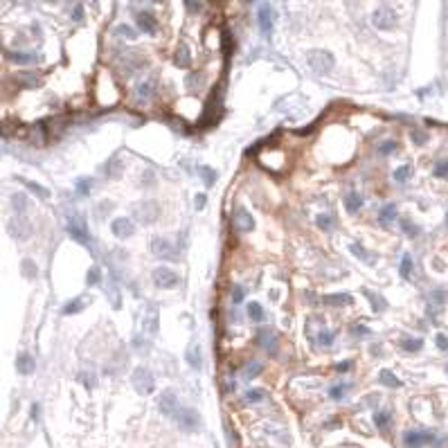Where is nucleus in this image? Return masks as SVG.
Segmentation results:
<instances>
[{"label": "nucleus", "instance_id": "1", "mask_svg": "<svg viewBox=\"0 0 448 448\" xmlns=\"http://www.w3.org/2000/svg\"><path fill=\"white\" fill-rule=\"evenodd\" d=\"M307 61L311 65L313 72L318 74H326L331 72L333 65H336V59H333L331 52H326V50H313V52L307 54Z\"/></svg>", "mask_w": 448, "mask_h": 448}, {"label": "nucleus", "instance_id": "2", "mask_svg": "<svg viewBox=\"0 0 448 448\" xmlns=\"http://www.w3.org/2000/svg\"><path fill=\"white\" fill-rule=\"evenodd\" d=\"M133 216L137 219L140 225H151V223H156L158 216H160V205H158L156 200H142V203H137L135 207H133Z\"/></svg>", "mask_w": 448, "mask_h": 448}, {"label": "nucleus", "instance_id": "3", "mask_svg": "<svg viewBox=\"0 0 448 448\" xmlns=\"http://www.w3.org/2000/svg\"><path fill=\"white\" fill-rule=\"evenodd\" d=\"M131 383H133V387L137 390V394H142V396L153 394V390H156V379H153V374L146 370V367H137V370H133Z\"/></svg>", "mask_w": 448, "mask_h": 448}, {"label": "nucleus", "instance_id": "4", "mask_svg": "<svg viewBox=\"0 0 448 448\" xmlns=\"http://www.w3.org/2000/svg\"><path fill=\"white\" fill-rule=\"evenodd\" d=\"M372 25L376 29H381V32H390V29H394L399 25V16H396V11L392 7H379L372 14Z\"/></svg>", "mask_w": 448, "mask_h": 448}, {"label": "nucleus", "instance_id": "5", "mask_svg": "<svg viewBox=\"0 0 448 448\" xmlns=\"http://www.w3.org/2000/svg\"><path fill=\"white\" fill-rule=\"evenodd\" d=\"M174 419L178 424V428L185 430V433H196L200 428V414L194 408H178Z\"/></svg>", "mask_w": 448, "mask_h": 448}, {"label": "nucleus", "instance_id": "6", "mask_svg": "<svg viewBox=\"0 0 448 448\" xmlns=\"http://www.w3.org/2000/svg\"><path fill=\"white\" fill-rule=\"evenodd\" d=\"M151 279H153V286H156V288H162V291L176 288V286H178V282H181V277H178V275H176L174 270H171V268H167V266L153 268Z\"/></svg>", "mask_w": 448, "mask_h": 448}, {"label": "nucleus", "instance_id": "7", "mask_svg": "<svg viewBox=\"0 0 448 448\" xmlns=\"http://www.w3.org/2000/svg\"><path fill=\"white\" fill-rule=\"evenodd\" d=\"M151 253L156 255L158 259H165V261H174V259H178V248H176V244H174V241H169V239H165V237L151 239Z\"/></svg>", "mask_w": 448, "mask_h": 448}, {"label": "nucleus", "instance_id": "8", "mask_svg": "<svg viewBox=\"0 0 448 448\" xmlns=\"http://www.w3.org/2000/svg\"><path fill=\"white\" fill-rule=\"evenodd\" d=\"M7 232L11 234V237L16 239V241H27L29 237H32V223H29L27 219H25L23 214H16L14 219L7 223Z\"/></svg>", "mask_w": 448, "mask_h": 448}, {"label": "nucleus", "instance_id": "9", "mask_svg": "<svg viewBox=\"0 0 448 448\" xmlns=\"http://www.w3.org/2000/svg\"><path fill=\"white\" fill-rule=\"evenodd\" d=\"M65 230H68V234L74 239V241H79V244H83V246L90 244V232H88V225L81 216H70Z\"/></svg>", "mask_w": 448, "mask_h": 448}, {"label": "nucleus", "instance_id": "10", "mask_svg": "<svg viewBox=\"0 0 448 448\" xmlns=\"http://www.w3.org/2000/svg\"><path fill=\"white\" fill-rule=\"evenodd\" d=\"M178 396L174 394L171 390L162 392L160 396H158V410H160V414H165V417H176V412H178Z\"/></svg>", "mask_w": 448, "mask_h": 448}, {"label": "nucleus", "instance_id": "11", "mask_svg": "<svg viewBox=\"0 0 448 448\" xmlns=\"http://www.w3.org/2000/svg\"><path fill=\"white\" fill-rule=\"evenodd\" d=\"M111 232L115 234L117 239H131L135 234V223L127 216H120V219H113L111 223Z\"/></svg>", "mask_w": 448, "mask_h": 448}, {"label": "nucleus", "instance_id": "12", "mask_svg": "<svg viewBox=\"0 0 448 448\" xmlns=\"http://www.w3.org/2000/svg\"><path fill=\"white\" fill-rule=\"evenodd\" d=\"M433 439H435L433 433H424V430H410V433H405L403 444H405V448H421L424 444L433 442Z\"/></svg>", "mask_w": 448, "mask_h": 448}, {"label": "nucleus", "instance_id": "13", "mask_svg": "<svg viewBox=\"0 0 448 448\" xmlns=\"http://www.w3.org/2000/svg\"><path fill=\"white\" fill-rule=\"evenodd\" d=\"M234 228H237L239 232H253L255 230L253 214H250L248 210H244V207H239V210L234 212Z\"/></svg>", "mask_w": 448, "mask_h": 448}, {"label": "nucleus", "instance_id": "14", "mask_svg": "<svg viewBox=\"0 0 448 448\" xmlns=\"http://www.w3.org/2000/svg\"><path fill=\"white\" fill-rule=\"evenodd\" d=\"M135 23L142 32H146V34H153V32H156V16H153L151 11H137Z\"/></svg>", "mask_w": 448, "mask_h": 448}, {"label": "nucleus", "instance_id": "15", "mask_svg": "<svg viewBox=\"0 0 448 448\" xmlns=\"http://www.w3.org/2000/svg\"><path fill=\"white\" fill-rule=\"evenodd\" d=\"M257 342L263 347L266 351H270L273 354L275 349H277V336H275L273 329H261V331L257 333Z\"/></svg>", "mask_w": 448, "mask_h": 448}, {"label": "nucleus", "instance_id": "16", "mask_svg": "<svg viewBox=\"0 0 448 448\" xmlns=\"http://www.w3.org/2000/svg\"><path fill=\"white\" fill-rule=\"evenodd\" d=\"M174 65H178V68H190L192 65V52L187 45H178V50L174 52Z\"/></svg>", "mask_w": 448, "mask_h": 448}, {"label": "nucleus", "instance_id": "17", "mask_svg": "<svg viewBox=\"0 0 448 448\" xmlns=\"http://www.w3.org/2000/svg\"><path fill=\"white\" fill-rule=\"evenodd\" d=\"M16 81H18V86H23V88H39L41 86V77L36 72H18L16 74Z\"/></svg>", "mask_w": 448, "mask_h": 448}, {"label": "nucleus", "instance_id": "18", "mask_svg": "<svg viewBox=\"0 0 448 448\" xmlns=\"http://www.w3.org/2000/svg\"><path fill=\"white\" fill-rule=\"evenodd\" d=\"M153 90H156V81H153V79H146V81H140V83H137L135 95H137V99L146 102V99H151V97H153Z\"/></svg>", "mask_w": 448, "mask_h": 448}, {"label": "nucleus", "instance_id": "19", "mask_svg": "<svg viewBox=\"0 0 448 448\" xmlns=\"http://www.w3.org/2000/svg\"><path fill=\"white\" fill-rule=\"evenodd\" d=\"M29 207V198L25 192H16L14 196H11V210L16 212V214H25Z\"/></svg>", "mask_w": 448, "mask_h": 448}, {"label": "nucleus", "instance_id": "20", "mask_svg": "<svg viewBox=\"0 0 448 448\" xmlns=\"http://www.w3.org/2000/svg\"><path fill=\"white\" fill-rule=\"evenodd\" d=\"M34 367H36L34 358H32V356H29V354H25V351H23V354L18 356V361H16V370H18L20 374H25V376H27V374H32V372H34Z\"/></svg>", "mask_w": 448, "mask_h": 448}, {"label": "nucleus", "instance_id": "21", "mask_svg": "<svg viewBox=\"0 0 448 448\" xmlns=\"http://www.w3.org/2000/svg\"><path fill=\"white\" fill-rule=\"evenodd\" d=\"M259 27H261L263 34H270V29H273V16H270V7L263 5L259 9Z\"/></svg>", "mask_w": 448, "mask_h": 448}, {"label": "nucleus", "instance_id": "22", "mask_svg": "<svg viewBox=\"0 0 448 448\" xmlns=\"http://www.w3.org/2000/svg\"><path fill=\"white\" fill-rule=\"evenodd\" d=\"M120 171H122V160H120V156H113L111 160L104 165V176H106V178H117Z\"/></svg>", "mask_w": 448, "mask_h": 448}, {"label": "nucleus", "instance_id": "23", "mask_svg": "<svg viewBox=\"0 0 448 448\" xmlns=\"http://www.w3.org/2000/svg\"><path fill=\"white\" fill-rule=\"evenodd\" d=\"M345 207H347V212H358L363 207V196L358 194V192H349V194L345 196Z\"/></svg>", "mask_w": 448, "mask_h": 448}, {"label": "nucleus", "instance_id": "24", "mask_svg": "<svg viewBox=\"0 0 448 448\" xmlns=\"http://www.w3.org/2000/svg\"><path fill=\"white\" fill-rule=\"evenodd\" d=\"M86 300H88V297H74V300H70V302L65 304L64 309H61V313H64V316H74V313L83 311V307H86Z\"/></svg>", "mask_w": 448, "mask_h": 448}, {"label": "nucleus", "instance_id": "25", "mask_svg": "<svg viewBox=\"0 0 448 448\" xmlns=\"http://www.w3.org/2000/svg\"><path fill=\"white\" fill-rule=\"evenodd\" d=\"M324 302L331 304V307H347V304L354 302V297H351L349 293H336V295H326Z\"/></svg>", "mask_w": 448, "mask_h": 448}, {"label": "nucleus", "instance_id": "26", "mask_svg": "<svg viewBox=\"0 0 448 448\" xmlns=\"http://www.w3.org/2000/svg\"><path fill=\"white\" fill-rule=\"evenodd\" d=\"M261 370H263V365H261L259 361H250V363H246V367H244V372H241V376H244L246 381L257 379V376L261 374Z\"/></svg>", "mask_w": 448, "mask_h": 448}, {"label": "nucleus", "instance_id": "27", "mask_svg": "<svg viewBox=\"0 0 448 448\" xmlns=\"http://www.w3.org/2000/svg\"><path fill=\"white\" fill-rule=\"evenodd\" d=\"M20 273H23L25 279H36L39 277V268H36V263L32 261V259H23V263H20Z\"/></svg>", "mask_w": 448, "mask_h": 448}, {"label": "nucleus", "instance_id": "28", "mask_svg": "<svg viewBox=\"0 0 448 448\" xmlns=\"http://www.w3.org/2000/svg\"><path fill=\"white\" fill-rule=\"evenodd\" d=\"M379 221L381 225H390L392 221H396V205H385L379 212Z\"/></svg>", "mask_w": 448, "mask_h": 448}, {"label": "nucleus", "instance_id": "29", "mask_svg": "<svg viewBox=\"0 0 448 448\" xmlns=\"http://www.w3.org/2000/svg\"><path fill=\"white\" fill-rule=\"evenodd\" d=\"M144 329L151 333V336L158 333V311L156 309H149V313H146V318H144Z\"/></svg>", "mask_w": 448, "mask_h": 448}, {"label": "nucleus", "instance_id": "30", "mask_svg": "<svg viewBox=\"0 0 448 448\" xmlns=\"http://www.w3.org/2000/svg\"><path fill=\"white\" fill-rule=\"evenodd\" d=\"M187 363H190L194 370H200V365H203V358H200L198 345H194V347H190V349H187Z\"/></svg>", "mask_w": 448, "mask_h": 448}, {"label": "nucleus", "instance_id": "31", "mask_svg": "<svg viewBox=\"0 0 448 448\" xmlns=\"http://www.w3.org/2000/svg\"><path fill=\"white\" fill-rule=\"evenodd\" d=\"M246 311H248L250 320H255V322L263 320V309H261V304H259V302H248V304H246Z\"/></svg>", "mask_w": 448, "mask_h": 448}, {"label": "nucleus", "instance_id": "32", "mask_svg": "<svg viewBox=\"0 0 448 448\" xmlns=\"http://www.w3.org/2000/svg\"><path fill=\"white\" fill-rule=\"evenodd\" d=\"M401 347H403L405 351H410V354H414V351H421L424 340H421V338H403V340H401Z\"/></svg>", "mask_w": 448, "mask_h": 448}, {"label": "nucleus", "instance_id": "33", "mask_svg": "<svg viewBox=\"0 0 448 448\" xmlns=\"http://www.w3.org/2000/svg\"><path fill=\"white\" fill-rule=\"evenodd\" d=\"M379 381H381L383 385H387V387H401V381L396 379V376L392 374L390 370H383V372H381V374H379Z\"/></svg>", "mask_w": 448, "mask_h": 448}, {"label": "nucleus", "instance_id": "34", "mask_svg": "<svg viewBox=\"0 0 448 448\" xmlns=\"http://www.w3.org/2000/svg\"><path fill=\"white\" fill-rule=\"evenodd\" d=\"M349 387L351 385L349 383H336V385H331V390H329V396H331L333 401H340L342 396L349 392Z\"/></svg>", "mask_w": 448, "mask_h": 448}, {"label": "nucleus", "instance_id": "35", "mask_svg": "<svg viewBox=\"0 0 448 448\" xmlns=\"http://www.w3.org/2000/svg\"><path fill=\"white\" fill-rule=\"evenodd\" d=\"M399 273L403 279H410V275H412V257H410V255H403V257H401Z\"/></svg>", "mask_w": 448, "mask_h": 448}, {"label": "nucleus", "instance_id": "36", "mask_svg": "<svg viewBox=\"0 0 448 448\" xmlns=\"http://www.w3.org/2000/svg\"><path fill=\"white\" fill-rule=\"evenodd\" d=\"M7 59L14 64H32L36 61V54H20V52H7Z\"/></svg>", "mask_w": 448, "mask_h": 448}, {"label": "nucleus", "instance_id": "37", "mask_svg": "<svg viewBox=\"0 0 448 448\" xmlns=\"http://www.w3.org/2000/svg\"><path fill=\"white\" fill-rule=\"evenodd\" d=\"M86 282H88V286H97V284H102V268L99 266L90 268L88 275H86Z\"/></svg>", "mask_w": 448, "mask_h": 448}, {"label": "nucleus", "instance_id": "38", "mask_svg": "<svg viewBox=\"0 0 448 448\" xmlns=\"http://www.w3.org/2000/svg\"><path fill=\"white\" fill-rule=\"evenodd\" d=\"M333 340H336V333H333V331H326V329H322V331L318 333V338H316V342H318L320 347L333 345Z\"/></svg>", "mask_w": 448, "mask_h": 448}, {"label": "nucleus", "instance_id": "39", "mask_svg": "<svg viewBox=\"0 0 448 448\" xmlns=\"http://www.w3.org/2000/svg\"><path fill=\"white\" fill-rule=\"evenodd\" d=\"M316 225L320 230H324V232H329V230L333 228V216L331 214H318L316 216Z\"/></svg>", "mask_w": 448, "mask_h": 448}, {"label": "nucleus", "instance_id": "40", "mask_svg": "<svg viewBox=\"0 0 448 448\" xmlns=\"http://www.w3.org/2000/svg\"><path fill=\"white\" fill-rule=\"evenodd\" d=\"M349 250H351V255H356V257H358V259H363V261H370V259H374L370 253H367L365 248H363L361 244H356V241L349 246Z\"/></svg>", "mask_w": 448, "mask_h": 448}, {"label": "nucleus", "instance_id": "41", "mask_svg": "<svg viewBox=\"0 0 448 448\" xmlns=\"http://www.w3.org/2000/svg\"><path fill=\"white\" fill-rule=\"evenodd\" d=\"M200 178H203L205 185L210 187V185H214V183H216V171L210 169V167H200Z\"/></svg>", "mask_w": 448, "mask_h": 448}, {"label": "nucleus", "instance_id": "42", "mask_svg": "<svg viewBox=\"0 0 448 448\" xmlns=\"http://www.w3.org/2000/svg\"><path fill=\"white\" fill-rule=\"evenodd\" d=\"M90 187H93V178H79L77 181V194L88 196L90 194Z\"/></svg>", "mask_w": 448, "mask_h": 448}, {"label": "nucleus", "instance_id": "43", "mask_svg": "<svg viewBox=\"0 0 448 448\" xmlns=\"http://www.w3.org/2000/svg\"><path fill=\"white\" fill-rule=\"evenodd\" d=\"M367 297H370V304H372V309H374V311H383V309L387 307L379 293H370V291H367Z\"/></svg>", "mask_w": 448, "mask_h": 448}, {"label": "nucleus", "instance_id": "44", "mask_svg": "<svg viewBox=\"0 0 448 448\" xmlns=\"http://www.w3.org/2000/svg\"><path fill=\"white\" fill-rule=\"evenodd\" d=\"M263 390H257V387H255V390H248L244 394V399H246V403H259V401H263Z\"/></svg>", "mask_w": 448, "mask_h": 448}, {"label": "nucleus", "instance_id": "45", "mask_svg": "<svg viewBox=\"0 0 448 448\" xmlns=\"http://www.w3.org/2000/svg\"><path fill=\"white\" fill-rule=\"evenodd\" d=\"M410 174H412V167H410V165L399 167V169L394 171V181H396V183H405V181L410 178Z\"/></svg>", "mask_w": 448, "mask_h": 448}, {"label": "nucleus", "instance_id": "46", "mask_svg": "<svg viewBox=\"0 0 448 448\" xmlns=\"http://www.w3.org/2000/svg\"><path fill=\"white\" fill-rule=\"evenodd\" d=\"M203 81H205V74L203 72H194V74H190V77H187V86L194 88V90H198V88L203 86Z\"/></svg>", "mask_w": 448, "mask_h": 448}, {"label": "nucleus", "instance_id": "47", "mask_svg": "<svg viewBox=\"0 0 448 448\" xmlns=\"http://www.w3.org/2000/svg\"><path fill=\"white\" fill-rule=\"evenodd\" d=\"M23 183H25V187H27V190H32L36 196H41V198H48V196H50V192L45 190V187L36 185V183H32V181H23Z\"/></svg>", "mask_w": 448, "mask_h": 448}, {"label": "nucleus", "instance_id": "48", "mask_svg": "<svg viewBox=\"0 0 448 448\" xmlns=\"http://www.w3.org/2000/svg\"><path fill=\"white\" fill-rule=\"evenodd\" d=\"M396 151V142L394 140H385L383 144H379V153L381 156H390V153Z\"/></svg>", "mask_w": 448, "mask_h": 448}, {"label": "nucleus", "instance_id": "49", "mask_svg": "<svg viewBox=\"0 0 448 448\" xmlns=\"http://www.w3.org/2000/svg\"><path fill=\"white\" fill-rule=\"evenodd\" d=\"M374 424L379 426L381 430H385V428H387V424H390V414H387V412H376L374 414Z\"/></svg>", "mask_w": 448, "mask_h": 448}, {"label": "nucleus", "instance_id": "50", "mask_svg": "<svg viewBox=\"0 0 448 448\" xmlns=\"http://www.w3.org/2000/svg\"><path fill=\"white\" fill-rule=\"evenodd\" d=\"M244 297H246V291L237 284V286L232 288V302H234V304H241V302H244Z\"/></svg>", "mask_w": 448, "mask_h": 448}, {"label": "nucleus", "instance_id": "51", "mask_svg": "<svg viewBox=\"0 0 448 448\" xmlns=\"http://www.w3.org/2000/svg\"><path fill=\"white\" fill-rule=\"evenodd\" d=\"M351 333H354L356 338H365V336H370V329L363 326V324H354L351 326Z\"/></svg>", "mask_w": 448, "mask_h": 448}, {"label": "nucleus", "instance_id": "52", "mask_svg": "<svg viewBox=\"0 0 448 448\" xmlns=\"http://www.w3.org/2000/svg\"><path fill=\"white\" fill-rule=\"evenodd\" d=\"M142 185H156V174H153L151 169H146L144 174H142Z\"/></svg>", "mask_w": 448, "mask_h": 448}, {"label": "nucleus", "instance_id": "53", "mask_svg": "<svg viewBox=\"0 0 448 448\" xmlns=\"http://www.w3.org/2000/svg\"><path fill=\"white\" fill-rule=\"evenodd\" d=\"M79 383H83L86 387H93V385H95V376L90 374V372H83V374H79Z\"/></svg>", "mask_w": 448, "mask_h": 448}, {"label": "nucleus", "instance_id": "54", "mask_svg": "<svg viewBox=\"0 0 448 448\" xmlns=\"http://www.w3.org/2000/svg\"><path fill=\"white\" fill-rule=\"evenodd\" d=\"M403 232L408 234V237H417V234H419V228H417V225H412L410 221H403Z\"/></svg>", "mask_w": 448, "mask_h": 448}, {"label": "nucleus", "instance_id": "55", "mask_svg": "<svg viewBox=\"0 0 448 448\" xmlns=\"http://www.w3.org/2000/svg\"><path fill=\"white\" fill-rule=\"evenodd\" d=\"M117 32H120V34H124L127 39H135V32H133L128 25H120V27H117Z\"/></svg>", "mask_w": 448, "mask_h": 448}, {"label": "nucleus", "instance_id": "56", "mask_svg": "<svg viewBox=\"0 0 448 448\" xmlns=\"http://www.w3.org/2000/svg\"><path fill=\"white\" fill-rule=\"evenodd\" d=\"M435 176H448V160L439 162V165L435 167Z\"/></svg>", "mask_w": 448, "mask_h": 448}, {"label": "nucleus", "instance_id": "57", "mask_svg": "<svg viewBox=\"0 0 448 448\" xmlns=\"http://www.w3.org/2000/svg\"><path fill=\"white\" fill-rule=\"evenodd\" d=\"M185 2H187V9L190 11H194V14L200 11V0H185Z\"/></svg>", "mask_w": 448, "mask_h": 448}, {"label": "nucleus", "instance_id": "58", "mask_svg": "<svg viewBox=\"0 0 448 448\" xmlns=\"http://www.w3.org/2000/svg\"><path fill=\"white\" fill-rule=\"evenodd\" d=\"M347 370H351V361H342L336 365V372H340V374H345Z\"/></svg>", "mask_w": 448, "mask_h": 448}, {"label": "nucleus", "instance_id": "59", "mask_svg": "<svg viewBox=\"0 0 448 448\" xmlns=\"http://www.w3.org/2000/svg\"><path fill=\"white\" fill-rule=\"evenodd\" d=\"M437 347H439V349H448V338L444 336V333H439V336H437Z\"/></svg>", "mask_w": 448, "mask_h": 448}, {"label": "nucleus", "instance_id": "60", "mask_svg": "<svg viewBox=\"0 0 448 448\" xmlns=\"http://www.w3.org/2000/svg\"><path fill=\"white\" fill-rule=\"evenodd\" d=\"M205 200H207V198H205V194H198V196H196V198H194V205H196V210H203Z\"/></svg>", "mask_w": 448, "mask_h": 448}, {"label": "nucleus", "instance_id": "61", "mask_svg": "<svg viewBox=\"0 0 448 448\" xmlns=\"http://www.w3.org/2000/svg\"><path fill=\"white\" fill-rule=\"evenodd\" d=\"M412 140L417 142V144H424V142H426V135H424V133L417 131V133H412Z\"/></svg>", "mask_w": 448, "mask_h": 448}, {"label": "nucleus", "instance_id": "62", "mask_svg": "<svg viewBox=\"0 0 448 448\" xmlns=\"http://www.w3.org/2000/svg\"><path fill=\"white\" fill-rule=\"evenodd\" d=\"M133 347H135V349H144V347H146V342L142 340L140 336H137V338H133Z\"/></svg>", "mask_w": 448, "mask_h": 448}, {"label": "nucleus", "instance_id": "63", "mask_svg": "<svg viewBox=\"0 0 448 448\" xmlns=\"http://www.w3.org/2000/svg\"><path fill=\"white\" fill-rule=\"evenodd\" d=\"M72 18H74V20H81V18H83V9H81V7H77V9H74Z\"/></svg>", "mask_w": 448, "mask_h": 448}]
</instances>
